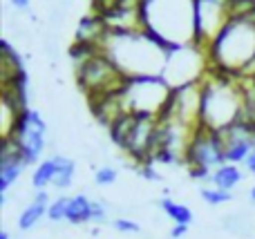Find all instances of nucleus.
<instances>
[{"label":"nucleus","mask_w":255,"mask_h":239,"mask_svg":"<svg viewBox=\"0 0 255 239\" xmlns=\"http://www.w3.org/2000/svg\"><path fill=\"white\" fill-rule=\"evenodd\" d=\"M103 52L128 79L161 76L168 61V49L145 31H108Z\"/></svg>","instance_id":"nucleus-1"},{"label":"nucleus","mask_w":255,"mask_h":239,"mask_svg":"<svg viewBox=\"0 0 255 239\" xmlns=\"http://www.w3.org/2000/svg\"><path fill=\"white\" fill-rule=\"evenodd\" d=\"M208 70L242 76L255 58V22L249 18H233L220 31L206 52Z\"/></svg>","instance_id":"nucleus-2"},{"label":"nucleus","mask_w":255,"mask_h":239,"mask_svg":"<svg viewBox=\"0 0 255 239\" xmlns=\"http://www.w3.org/2000/svg\"><path fill=\"white\" fill-rule=\"evenodd\" d=\"M184 163L190 168V177L193 179H208L211 181V174L220 165L226 163L224 143H222L220 132L197 125L188 141V148H186Z\"/></svg>","instance_id":"nucleus-3"},{"label":"nucleus","mask_w":255,"mask_h":239,"mask_svg":"<svg viewBox=\"0 0 255 239\" xmlns=\"http://www.w3.org/2000/svg\"><path fill=\"white\" fill-rule=\"evenodd\" d=\"M76 83L88 94V98L106 96V94L121 92L126 87L128 76L117 67V63L106 52H99L88 63L74 70Z\"/></svg>","instance_id":"nucleus-4"},{"label":"nucleus","mask_w":255,"mask_h":239,"mask_svg":"<svg viewBox=\"0 0 255 239\" xmlns=\"http://www.w3.org/2000/svg\"><path fill=\"white\" fill-rule=\"evenodd\" d=\"M172 87L161 76H134L126 80V87L121 89L126 110L132 114H148L157 116L163 112Z\"/></svg>","instance_id":"nucleus-5"},{"label":"nucleus","mask_w":255,"mask_h":239,"mask_svg":"<svg viewBox=\"0 0 255 239\" xmlns=\"http://www.w3.org/2000/svg\"><path fill=\"white\" fill-rule=\"evenodd\" d=\"M229 20V0H195V47L208 52Z\"/></svg>","instance_id":"nucleus-6"},{"label":"nucleus","mask_w":255,"mask_h":239,"mask_svg":"<svg viewBox=\"0 0 255 239\" xmlns=\"http://www.w3.org/2000/svg\"><path fill=\"white\" fill-rule=\"evenodd\" d=\"M27 168L22 148L16 139H2L0 146V192L7 195V190L20 179L22 170Z\"/></svg>","instance_id":"nucleus-7"},{"label":"nucleus","mask_w":255,"mask_h":239,"mask_svg":"<svg viewBox=\"0 0 255 239\" xmlns=\"http://www.w3.org/2000/svg\"><path fill=\"white\" fill-rule=\"evenodd\" d=\"M0 83H16V80L25 79V70H22V61L18 52L9 45V40H2V49H0Z\"/></svg>","instance_id":"nucleus-8"},{"label":"nucleus","mask_w":255,"mask_h":239,"mask_svg":"<svg viewBox=\"0 0 255 239\" xmlns=\"http://www.w3.org/2000/svg\"><path fill=\"white\" fill-rule=\"evenodd\" d=\"M49 195L45 190H38L34 195V199L27 204V208L22 210L20 215H18V228L20 231H31V228L36 226V224L40 222V219L47 215V208H49Z\"/></svg>","instance_id":"nucleus-9"},{"label":"nucleus","mask_w":255,"mask_h":239,"mask_svg":"<svg viewBox=\"0 0 255 239\" xmlns=\"http://www.w3.org/2000/svg\"><path fill=\"white\" fill-rule=\"evenodd\" d=\"M242 181V170L235 163H224L211 174V183L215 188H222V190H233L238 183Z\"/></svg>","instance_id":"nucleus-10"},{"label":"nucleus","mask_w":255,"mask_h":239,"mask_svg":"<svg viewBox=\"0 0 255 239\" xmlns=\"http://www.w3.org/2000/svg\"><path fill=\"white\" fill-rule=\"evenodd\" d=\"M90 210H92V199H88L85 195L70 197L65 222L74 224V226H79V224H88L90 222Z\"/></svg>","instance_id":"nucleus-11"},{"label":"nucleus","mask_w":255,"mask_h":239,"mask_svg":"<svg viewBox=\"0 0 255 239\" xmlns=\"http://www.w3.org/2000/svg\"><path fill=\"white\" fill-rule=\"evenodd\" d=\"M54 177H56V157H49V159L40 161L36 165L34 174H31V186L36 190H45L47 186L54 183Z\"/></svg>","instance_id":"nucleus-12"},{"label":"nucleus","mask_w":255,"mask_h":239,"mask_svg":"<svg viewBox=\"0 0 255 239\" xmlns=\"http://www.w3.org/2000/svg\"><path fill=\"white\" fill-rule=\"evenodd\" d=\"M74 172H76V163L67 157H58L56 155V177H54V188L58 190H65V188L72 186L74 181Z\"/></svg>","instance_id":"nucleus-13"},{"label":"nucleus","mask_w":255,"mask_h":239,"mask_svg":"<svg viewBox=\"0 0 255 239\" xmlns=\"http://www.w3.org/2000/svg\"><path fill=\"white\" fill-rule=\"evenodd\" d=\"M244 98V114L242 119L255 125V76H240Z\"/></svg>","instance_id":"nucleus-14"},{"label":"nucleus","mask_w":255,"mask_h":239,"mask_svg":"<svg viewBox=\"0 0 255 239\" xmlns=\"http://www.w3.org/2000/svg\"><path fill=\"white\" fill-rule=\"evenodd\" d=\"M159 208H161L163 215H166L168 219H172L175 224H184V226H188V224L193 222V213H190L188 206L177 204V201L168 199V197L159 201Z\"/></svg>","instance_id":"nucleus-15"},{"label":"nucleus","mask_w":255,"mask_h":239,"mask_svg":"<svg viewBox=\"0 0 255 239\" xmlns=\"http://www.w3.org/2000/svg\"><path fill=\"white\" fill-rule=\"evenodd\" d=\"M202 199L206 201L208 206H222V204H229L231 199H233V192L229 190H222V188H202Z\"/></svg>","instance_id":"nucleus-16"},{"label":"nucleus","mask_w":255,"mask_h":239,"mask_svg":"<svg viewBox=\"0 0 255 239\" xmlns=\"http://www.w3.org/2000/svg\"><path fill=\"white\" fill-rule=\"evenodd\" d=\"M67 206H70V197H58V199H54L47 208V219L49 222H65Z\"/></svg>","instance_id":"nucleus-17"},{"label":"nucleus","mask_w":255,"mask_h":239,"mask_svg":"<svg viewBox=\"0 0 255 239\" xmlns=\"http://www.w3.org/2000/svg\"><path fill=\"white\" fill-rule=\"evenodd\" d=\"M117 181V170L112 168V165H103V168L97 170V174H94V183L97 186H110V183Z\"/></svg>","instance_id":"nucleus-18"},{"label":"nucleus","mask_w":255,"mask_h":239,"mask_svg":"<svg viewBox=\"0 0 255 239\" xmlns=\"http://www.w3.org/2000/svg\"><path fill=\"white\" fill-rule=\"evenodd\" d=\"M112 226L117 228L119 233H130V235H136V233L141 231V226L136 222H132V219H126V217H119L112 222Z\"/></svg>","instance_id":"nucleus-19"},{"label":"nucleus","mask_w":255,"mask_h":239,"mask_svg":"<svg viewBox=\"0 0 255 239\" xmlns=\"http://www.w3.org/2000/svg\"><path fill=\"white\" fill-rule=\"evenodd\" d=\"M108 219V208L101 201H92V210H90V222L92 224H103Z\"/></svg>","instance_id":"nucleus-20"},{"label":"nucleus","mask_w":255,"mask_h":239,"mask_svg":"<svg viewBox=\"0 0 255 239\" xmlns=\"http://www.w3.org/2000/svg\"><path fill=\"white\" fill-rule=\"evenodd\" d=\"M186 231H188V226H184V224H175L170 231V239H179L186 235Z\"/></svg>","instance_id":"nucleus-21"},{"label":"nucleus","mask_w":255,"mask_h":239,"mask_svg":"<svg viewBox=\"0 0 255 239\" xmlns=\"http://www.w3.org/2000/svg\"><path fill=\"white\" fill-rule=\"evenodd\" d=\"M244 165H247V170H249V172L255 174V148H253V152H251V155H249V159L244 161Z\"/></svg>","instance_id":"nucleus-22"},{"label":"nucleus","mask_w":255,"mask_h":239,"mask_svg":"<svg viewBox=\"0 0 255 239\" xmlns=\"http://www.w3.org/2000/svg\"><path fill=\"white\" fill-rule=\"evenodd\" d=\"M249 197H251V201H255V186L249 190Z\"/></svg>","instance_id":"nucleus-23"},{"label":"nucleus","mask_w":255,"mask_h":239,"mask_svg":"<svg viewBox=\"0 0 255 239\" xmlns=\"http://www.w3.org/2000/svg\"><path fill=\"white\" fill-rule=\"evenodd\" d=\"M0 239H9V233L7 231H0Z\"/></svg>","instance_id":"nucleus-24"}]
</instances>
